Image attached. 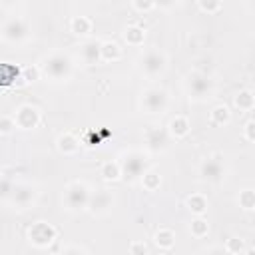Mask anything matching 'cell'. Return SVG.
<instances>
[{
  "instance_id": "cell-31",
  "label": "cell",
  "mask_w": 255,
  "mask_h": 255,
  "mask_svg": "<svg viewBox=\"0 0 255 255\" xmlns=\"http://www.w3.org/2000/svg\"><path fill=\"white\" fill-rule=\"evenodd\" d=\"M42 76V70L40 66H24V72H22V78L26 80V84H32V82H38Z\"/></svg>"
},
{
  "instance_id": "cell-1",
  "label": "cell",
  "mask_w": 255,
  "mask_h": 255,
  "mask_svg": "<svg viewBox=\"0 0 255 255\" xmlns=\"http://www.w3.org/2000/svg\"><path fill=\"white\" fill-rule=\"evenodd\" d=\"M42 70V76L48 78L50 82H68L74 74V60L66 52H52L42 58L38 64Z\"/></svg>"
},
{
  "instance_id": "cell-20",
  "label": "cell",
  "mask_w": 255,
  "mask_h": 255,
  "mask_svg": "<svg viewBox=\"0 0 255 255\" xmlns=\"http://www.w3.org/2000/svg\"><path fill=\"white\" fill-rule=\"evenodd\" d=\"M185 207L195 217H203V213L207 211V197L203 193H191L185 197Z\"/></svg>"
},
{
  "instance_id": "cell-30",
  "label": "cell",
  "mask_w": 255,
  "mask_h": 255,
  "mask_svg": "<svg viewBox=\"0 0 255 255\" xmlns=\"http://www.w3.org/2000/svg\"><path fill=\"white\" fill-rule=\"evenodd\" d=\"M197 8H199L201 12H205V14H217V12L223 8V4L217 2V0H199V2H197Z\"/></svg>"
},
{
  "instance_id": "cell-27",
  "label": "cell",
  "mask_w": 255,
  "mask_h": 255,
  "mask_svg": "<svg viewBox=\"0 0 255 255\" xmlns=\"http://www.w3.org/2000/svg\"><path fill=\"white\" fill-rule=\"evenodd\" d=\"M141 185H143L145 191H157L159 185H161V175L157 171H153V169H147L143 173V177H141Z\"/></svg>"
},
{
  "instance_id": "cell-22",
  "label": "cell",
  "mask_w": 255,
  "mask_h": 255,
  "mask_svg": "<svg viewBox=\"0 0 255 255\" xmlns=\"http://www.w3.org/2000/svg\"><path fill=\"white\" fill-rule=\"evenodd\" d=\"M233 104L241 112H251L255 108V94L251 90H247V88L245 90H239L235 94V98H233Z\"/></svg>"
},
{
  "instance_id": "cell-39",
  "label": "cell",
  "mask_w": 255,
  "mask_h": 255,
  "mask_svg": "<svg viewBox=\"0 0 255 255\" xmlns=\"http://www.w3.org/2000/svg\"><path fill=\"white\" fill-rule=\"evenodd\" d=\"M243 255H255V247H247V249L243 251Z\"/></svg>"
},
{
  "instance_id": "cell-17",
  "label": "cell",
  "mask_w": 255,
  "mask_h": 255,
  "mask_svg": "<svg viewBox=\"0 0 255 255\" xmlns=\"http://www.w3.org/2000/svg\"><path fill=\"white\" fill-rule=\"evenodd\" d=\"M56 147H58V151L64 153V155H76V153L80 151V139H78L72 131H64V133L58 135Z\"/></svg>"
},
{
  "instance_id": "cell-35",
  "label": "cell",
  "mask_w": 255,
  "mask_h": 255,
  "mask_svg": "<svg viewBox=\"0 0 255 255\" xmlns=\"http://www.w3.org/2000/svg\"><path fill=\"white\" fill-rule=\"evenodd\" d=\"M14 185H16V183H12L8 175H4V177H2V183H0V195H2L4 199H8V197L12 195V191H14Z\"/></svg>"
},
{
  "instance_id": "cell-16",
  "label": "cell",
  "mask_w": 255,
  "mask_h": 255,
  "mask_svg": "<svg viewBox=\"0 0 255 255\" xmlns=\"http://www.w3.org/2000/svg\"><path fill=\"white\" fill-rule=\"evenodd\" d=\"M189 131H191V122L187 120V116L177 114V116H173V118L169 120V124H167V133H169L171 137H175V139L187 137Z\"/></svg>"
},
{
  "instance_id": "cell-8",
  "label": "cell",
  "mask_w": 255,
  "mask_h": 255,
  "mask_svg": "<svg viewBox=\"0 0 255 255\" xmlns=\"http://www.w3.org/2000/svg\"><path fill=\"white\" fill-rule=\"evenodd\" d=\"M2 40L10 42V44H22L30 38V28L28 22L20 16H12L2 24Z\"/></svg>"
},
{
  "instance_id": "cell-12",
  "label": "cell",
  "mask_w": 255,
  "mask_h": 255,
  "mask_svg": "<svg viewBox=\"0 0 255 255\" xmlns=\"http://www.w3.org/2000/svg\"><path fill=\"white\" fill-rule=\"evenodd\" d=\"M143 139H145L147 151H151V153L165 151L167 145H169V133L163 128H157V126H149L143 133Z\"/></svg>"
},
{
  "instance_id": "cell-7",
  "label": "cell",
  "mask_w": 255,
  "mask_h": 255,
  "mask_svg": "<svg viewBox=\"0 0 255 255\" xmlns=\"http://www.w3.org/2000/svg\"><path fill=\"white\" fill-rule=\"evenodd\" d=\"M26 237H28L30 245H34V247H38V249H48V247L56 241L58 229H56L52 223H48V221H34V223L28 227Z\"/></svg>"
},
{
  "instance_id": "cell-14",
  "label": "cell",
  "mask_w": 255,
  "mask_h": 255,
  "mask_svg": "<svg viewBox=\"0 0 255 255\" xmlns=\"http://www.w3.org/2000/svg\"><path fill=\"white\" fill-rule=\"evenodd\" d=\"M80 60L86 66H94L102 62V42L98 40H88L80 46Z\"/></svg>"
},
{
  "instance_id": "cell-34",
  "label": "cell",
  "mask_w": 255,
  "mask_h": 255,
  "mask_svg": "<svg viewBox=\"0 0 255 255\" xmlns=\"http://www.w3.org/2000/svg\"><path fill=\"white\" fill-rule=\"evenodd\" d=\"M155 6H157V4L151 2V0H133V2H131V8L137 10V12H149V10H153Z\"/></svg>"
},
{
  "instance_id": "cell-37",
  "label": "cell",
  "mask_w": 255,
  "mask_h": 255,
  "mask_svg": "<svg viewBox=\"0 0 255 255\" xmlns=\"http://www.w3.org/2000/svg\"><path fill=\"white\" fill-rule=\"evenodd\" d=\"M60 255H88V253H86V249L80 247V245H66V247L60 251Z\"/></svg>"
},
{
  "instance_id": "cell-21",
  "label": "cell",
  "mask_w": 255,
  "mask_h": 255,
  "mask_svg": "<svg viewBox=\"0 0 255 255\" xmlns=\"http://www.w3.org/2000/svg\"><path fill=\"white\" fill-rule=\"evenodd\" d=\"M153 243L163 249V251H169L173 245H175V231L169 229V227H159L155 233H153Z\"/></svg>"
},
{
  "instance_id": "cell-13",
  "label": "cell",
  "mask_w": 255,
  "mask_h": 255,
  "mask_svg": "<svg viewBox=\"0 0 255 255\" xmlns=\"http://www.w3.org/2000/svg\"><path fill=\"white\" fill-rule=\"evenodd\" d=\"M199 177L207 183H219L223 181L225 177V167L223 163L219 161V157H205L201 163H199Z\"/></svg>"
},
{
  "instance_id": "cell-26",
  "label": "cell",
  "mask_w": 255,
  "mask_h": 255,
  "mask_svg": "<svg viewBox=\"0 0 255 255\" xmlns=\"http://www.w3.org/2000/svg\"><path fill=\"white\" fill-rule=\"evenodd\" d=\"M189 233L195 237V239H203L207 233H209V223L205 217H195L191 219L189 223Z\"/></svg>"
},
{
  "instance_id": "cell-28",
  "label": "cell",
  "mask_w": 255,
  "mask_h": 255,
  "mask_svg": "<svg viewBox=\"0 0 255 255\" xmlns=\"http://www.w3.org/2000/svg\"><path fill=\"white\" fill-rule=\"evenodd\" d=\"M223 247H225V251H227L229 255H243V251L247 249L245 239H241V237H237V235L227 237V241L223 243Z\"/></svg>"
},
{
  "instance_id": "cell-36",
  "label": "cell",
  "mask_w": 255,
  "mask_h": 255,
  "mask_svg": "<svg viewBox=\"0 0 255 255\" xmlns=\"http://www.w3.org/2000/svg\"><path fill=\"white\" fill-rule=\"evenodd\" d=\"M243 135H245L247 141L255 143V120H249V122L245 124V128H243Z\"/></svg>"
},
{
  "instance_id": "cell-25",
  "label": "cell",
  "mask_w": 255,
  "mask_h": 255,
  "mask_svg": "<svg viewBox=\"0 0 255 255\" xmlns=\"http://www.w3.org/2000/svg\"><path fill=\"white\" fill-rule=\"evenodd\" d=\"M122 58V48L114 40L102 42V62H118Z\"/></svg>"
},
{
  "instance_id": "cell-5",
  "label": "cell",
  "mask_w": 255,
  "mask_h": 255,
  "mask_svg": "<svg viewBox=\"0 0 255 255\" xmlns=\"http://www.w3.org/2000/svg\"><path fill=\"white\" fill-rule=\"evenodd\" d=\"M169 106V94L161 86H147L139 94V110L143 114H163Z\"/></svg>"
},
{
  "instance_id": "cell-29",
  "label": "cell",
  "mask_w": 255,
  "mask_h": 255,
  "mask_svg": "<svg viewBox=\"0 0 255 255\" xmlns=\"http://www.w3.org/2000/svg\"><path fill=\"white\" fill-rule=\"evenodd\" d=\"M237 203L241 209L253 211L255 209V189H241L237 195Z\"/></svg>"
},
{
  "instance_id": "cell-32",
  "label": "cell",
  "mask_w": 255,
  "mask_h": 255,
  "mask_svg": "<svg viewBox=\"0 0 255 255\" xmlns=\"http://www.w3.org/2000/svg\"><path fill=\"white\" fill-rule=\"evenodd\" d=\"M129 255H149V247L143 239H133L129 243Z\"/></svg>"
},
{
  "instance_id": "cell-10",
  "label": "cell",
  "mask_w": 255,
  "mask_h": 255,
  "mask_svg": "<svg viewBox=\"0 0 255 255\" xmlns=\"http://www.w3.org/2000/svg\"><path fill=\"white\" fill-rule=\"evenodd\" d=\"M8 199L16 209H28L38 201V187L32 183H16Z\"/></svg>"
},
{
  "instance_id": "cell-3",
  "label": "cell",
  "mask_w": 255,
  "mask_h": 255,
  "mask_svg": "<svg viewBox=\"0 0 255 255\" xmlns=\"http://www.w3.org/2000/svg\"><path fill=\"white\" fill-rule=\"evenodd\" d=\"M183 86H185V92H187L189 100H193V102H203V100L211 98L213 92H215L213 78L209 74H205V72H199V70L189 72L185 76Z\"/></svg>"
},
{
  "instance_id": "cell-9",
  "label": "cell",
  "mask_w": 255,
  "mask_h": 255,
  "mask_svg": "<svg viewBox=\"0 0 255 255\" xmlns=\"http://www.w3.org/2000/svg\"><path fill=\"white\" fill-rule=\"evenodd\" d=\"M14 122H16V128L18 129H36L42 122V112L38 106H32V104H22L16 108L14 112Z\"/></svg>"
},
{
  "instance_id": "cell-38",
  "label": "cell",
  "mask_w": 255,
  "mask_h": 255,
  "mask_svg": "<svg viewBox=\"0 0 255 255\" xmlns=\"http://www.w3.org/2000/svg\"><path fill=\"white\" fill-rule=\"evenodd\" d=\"M201 255H229V253H227L225 247H221V245H209L207 249H203Z\"/></svg>"
},
{
  "instance_id": "cell-23",
  "label": "cell",
  "mask_w": 255,
  "mask_h": 255,
  "mask_svg": "<svg viewBox=\"0 0 255 255\" xmlns=\"http://www.w3.org/2000/svg\"><path fill=\"white\" fill-rule=\"evenodd\" d=\"M209 122H211L213 126H227V124L231 122V112H229V108H227L225 104L213 106L211 112H209Z\"/></svg>"
},
{
  "instance_id": "cell-6",
  "label": "cell",
  "mask_w": 255,
  "mask_h": 255,
  "mask_svg": "<svg viewBox=\"0 0 255 255\" xmlns=\"http://www.w3.org/2000/svg\"><path fill=\"white\" fill-rule=\"evenodd\" d=\"M137 68L145 78H157L167 68V56L159 48H147L137 58Z\"/></svg>"
},
{
  "instance_id": "cell-15",
  "label": "cell",
  "mask_w": 255,
  "mask_h": 255,
  "mask_svg": "<svg viewBox=\"0 0 255 255\" xmlns=\"http://www.w3.org/2000/svg\"><path fill=\"white\" fill-rule=\"evenodd\" d=\"M22 72L24 68L20 66H14V64H2V70H0V82L4 88H10V86H24L26 80L22 78Z\"/></svg>"
},
{
  "instance_id": "cell-2",
  "label": "cell",
  "mask_w": 255,
  "mask_h": 255,
  "mask_svg": "<svg viewBox=\"0 0 255 255\" xmlns=\"http://www.w3.org/2000/svg\"><path fill=\"white\" fill-rule=\"evenodd\" d=\"M92 187L88 181L84 179H74L64 187V207L70 213H80L86 211L90 205V197H92Z\"/></svg>"
},
{
  "instance_id": "cell-4",
  "label": "cell",
  "mask_w": 255,
  "mask_h": 255,
  "mask_svg": "<svg viewBox=\"0 0 255 255\" xmlns=\"http://www.w3.org/2000/svg\"><path fill=\"white\" fill-rule=\"evenodd\" d=\"M120 167H122V177L126 181H135L143 177V173L149 169L147 167V153L141 149H129L122 153L120 157Z\"/></svg>"
},
{
  "instance_id": "cell-33",
  "label": "cell",
  "mask_w": 255,
  "mask_h": 255,
  "mask_svg": "<svg viewBox=\"0 0 255 255\" xmlns=\"http://www.w3.org/2000/svg\"><path fill=\"white\" fill-rule=\"evenodd\" d=\"M14 128H16L14 116H2V120H0V133H2V135H8Z\"/></svg>"
},
{
  "instance_id": "cell-18",
  "label": "cell",
  "mask_w": 255,
  "mask_h": 255,
  "mask_svg": "<svg viewBox=\"0 0 255 255\" xmlns=\"http://www.w3.org/2000/svg\"><path fill=\"white\" fill-rule=\"evenodd\" d=\"M124 42L128 46H133V48L143 46V42H145V28L139 26V24H128L124 28Z\"/></svg>"
},
{
  "instance_id": "cell-11",
  "label": "cell",
  "mask_w": 255,
  "mask_h": 255,
  "mask_svg": "<svg viewBox=\"0 0 255 255\" xmlns=\"http://www.w3.org/2000/svg\"><path fill=\"white\" fill-rule=\"evenodd\" d=\"M114 201H116V197H114V193L110 189H96V191H92L88 211L94 217H104V215H108L112 211Z\"/></svg>"
},
{
  "instance_id": "cell-24",
  "label": "cell",
  "mask_w": 255,
  "mask_h": 255,
  "mask_svg": "<svg viewBox=\"0 0 255 255\" xmlns=\"http://www.w3.org/2000/svg\"><path fill=\"white\" fill-rule=\"evenodd\" d=\"M100 175L104 181H118L122 179V167H120V161H104L102 167H100Z\"/></svg>"
},
{
  "instance_id": "cell-19",
  "label": "cell",
  "mask_w": 255,
  "mask_h": 255,
  "mask_svg": "<svg viewBox=\"0 0 255 255\" xmlns=\"http://www.w3.org/2000/svg\"><path fill=\"white\" fill-rule=\"evenodd\" d=\"M92 30H94L92 18H88V16H72V20H70V32L74 36L86 38V36L92 34Z\"/></svg>"
}]
</instances>
